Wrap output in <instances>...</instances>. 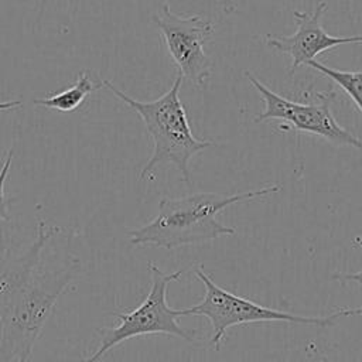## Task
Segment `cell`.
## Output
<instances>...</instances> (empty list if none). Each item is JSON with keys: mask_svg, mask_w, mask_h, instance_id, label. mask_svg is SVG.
<instances>
[{"mask_svg": "<svg viewBox=\"0 0 362 362\" xmlns=\"http://www.w3.org/2000/svg\"><path fill=\"white\" fill-rule=\"evenodd\" d=\"M81 272L82 263L75 255L41 256L0 310V362L30 361L58 298Z\"/></svg>", "mask_w": 362, "mask_h": 362, "instance_id": "1", "label": "cell"}, {"mask_svg": "<svg viewBox=\"0 0 362 362\" xmlns=\"http://www.w3.org/2000/svg\"><path fill=\"white\" fill-rule=\"evenodd\" d=\"M279 191L280 185L273 184L238 194L195 192L180 198L163 197L157 215L146 225L129 230L130 243L170 250L205 243L219 236H232L236 229L221 223L216 219L219 212L233 204L253 201Z\"/></svg>", "mask_w": 362, "mask_h": 362, "instance_id": "2", "label": "cell"}, {"mask_svg": "<svg viewBox=\"0 0 362 362\" xmlns=\"http://www.w3.org/2000/svg\"><path fill=\"white\" fill-rule=\"evenodd\" d=\"M184 78L178 74L171 88L150 102H141L130 98L110 81L102 79V86L109 89L116 98L134 110L143 120L147 133L153 140V153L143 165L139 180L151 177L154 168L160 164H173L181 174V180L191 182V158L212 147L211 140L198 139L192 134L188 123L187 110L180 99V89Z\"/></svg>", "mask_w": 362, "mask_h": 362, "instance_id": "3", "label": "cell"}, {"mask_svg": "<svg viewBox=\"0 0 362 362\" xmlns=\"http://www.w3.org/2000/svg\"><path fill=\"white\" fill-rule=\"evenodd\" d=\"M195 276L205 287L202 300L188 308H181L182 315L205 317L211 327V345L215 349L221 348L229 328L250 324V322H291L298 325H314L328 328L337 324L339 318L356 315L355 308L342 307L337 308L328 315H298L277 308L266 307L255 303L246 297H240L223 287L218 286L209 273L199 264L195 269Z\"/></svg>", "mask_w": 362, "mask_h": 362, "instance_id": "4", "label": "cell"}, {"mask_svg": "<svg viewBox=\"0 0 362 362\" xmlns=\"http://www.w3.org/2000/svg\"><path fill=\"white\" fill-rule=\"evenodd\" d=\"M147 267L151 276V286L146 298L130 311L116 313L115 317L119 324L99 329V345L78 362H99L116 345L140 335L164 334L187 342L195 341L194 332L182 328L178 322V318L182 317V310L173 308L167 303L170 283L180 280L184 270L165 273L154 263H148Z\"/></svg>", "mask_w": 362, "mask_h": 362, "instance_id": "5", "label": "cell"}, {"mask_svg": "<svg viewBox=\"0 0 362 362\" xmlns=\"http://www.w3.org/2000/svg\"><path fill=\"white\" fill-rule=\"evenodd\" d=\"M243 75L264 102L263 112L255 117L256 123L283 120L296 132L320 136L332 144L349 146L362 151V139L342 127L331 112V105L337 96L334 90L308 89L303 92L305 102L290 100L272 90L252 72L243 71Z\"/></svg>", "mask_w": 362, "mask_h": 362, "instance_id": "6", "label": "cell"}, {"mask_svg": "<svg viewBox=\"0 0 362 362\" xmlns=\"http://www.w3.org/2000/svg\"><path fill=\"white\" fill-rule=\"evenodd\" d=\"M178 74L195 86H204L211 78L212 59L204 45L214 34V24L198 14L180 16L167 3L151 16Z\"/></svg>", "mask_w": 362, "mask_h": 362, "instance_id": "7", "label": "cell"}, {"mask_svg": "<svg viewBox=\"0 0 362 362\" xmlns=\"http://www.w3.org/2000/svg\"><path fill=\"white\" fill-rule=\"evenodd\" d=\"M327 10V1H320L313 13L293 11V17L297 23V28L290 35L266 34L262 38L264 44L277 52L291 57L290 75L296 74V69L301 65H307L314 61L315 57L325 52L329 48H335L346 44H362V34L337 37L328 34L321 25V17Z\"/></svg>", "mask_w": 362, "mask_h": 362, "instance_id": "8", "label": "cell"}, {"mask_svg": "<svg viewBox=\"0 0 362 362\" xmlns=\"http://www.w3.org/2000/svg\"><path fill=\"white\" fill-rule=\"evenodd\" d=\"M99 88H102V82L93 83L90 81L88 72L82 71L79 74L78 79L75 81V83L72 86H69L68 89H65L59 93L48 95L47 98H37L33 100V103L37 106H42V107L54 109V110H59V112H74L82 105V102L90 92H93Z\"/></svg>", "mask_w": 362, "mask_h": 362, "instance_id": "9", "label": "cell"}, {"mask_svg": "<svg viewBox=\"0 0 362 362\" xmlns=\"http://www.w3.org/2000/svg\"><path fill=\"white\" fill-rule=\"evenodd\" d=\"M307 66L318 71L335 82L351 98L358 110L362 113V71H341L338 68H331L317 62L315 59L310 61Z\"/></svg>", "mask_w": 362, "mask_h": 362, "instance_id": "10", "label": "cell"}, {"mask_svg": "<svg viewBox=\"0 0 362 362\" xmlns=\"http://www.w3.org/2000/svg\"><path fill=\"white\" fill-rule=\"evenodd\" d=\"M11 160H13V150H10L7 153V157L0 168V219L1 221H10V214H8V201L6 199V194H4V182L11 165Z\"/></svg>", "mask_w": 362, "mask_h": 362, "instance_id": "11", "label": "cell"}, {"mask_svg": "<svg viewBox=\"0 0 362 362\" xmlns=\"http://www.w3.org/2000/svg\"><path fill=\"white\" fill-rule=\"evenodd\" d=\"M352 242H354V245L358 246V247L361 249V252H362V236H355V238L352 239ZM331 279L335 280V281H339V283H342V284L352 281V283H356V284H359V286L362 287V269H361L359 272H355V273H345V272L334 273V274L331 276ZM355 311H356V315H362V305H361V307H356Z\"/></svg>", "mask_w": 362, "mask_h": 362, "instance_id": "12", "label": "cell"}, {"mask_svg": "<svg viewBox=\"0 0 362 362\" xmlns=\"http://www.w3.org/2000/svg\"><path fill=\"white\" fill-rule=\"evenodd\" d=\"M222 8L225 10V13H233L238 7V0H216Z\"/></svg>", "mask_w": 362, "mask_h": 362, "instance_id": "13", "label": "cell"}, {"mask_svg": "<svg viewBox=\"0 0 362 362\" xmlns=\"http://www.w3.org/2000/svg\"><path fill=\"white\" fill-rule=\"evenodd\" d=\"M21 105L20 100H8V102H0V110H10L16 109Z\"/></svg>", "mask_w": 362, "mask_h": 362, "instance_id": "14", "label": "cell"}, {"mask_svg": "<svg viewBox=\"0 0 362 362\" xmlns=\"http://www.w3.org/2000/svg\"><path fill=\"white\" fill-rule=\"evenodd\" d=\"M313 362H322V356H320V358H317V359H314ZM325 362H329L327 358H325Z\"/></svg>", "mask_w": 362, "mask_h": 362, "instance_id": "15", "label": "cell"}]
</instances>
